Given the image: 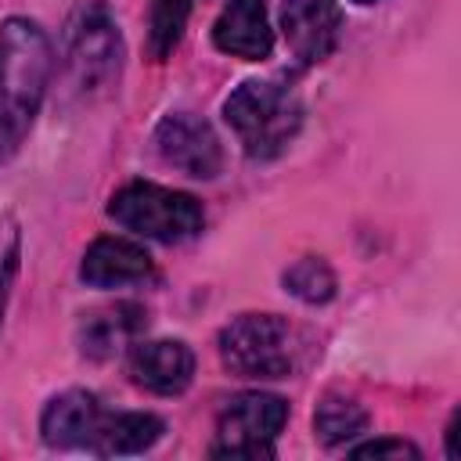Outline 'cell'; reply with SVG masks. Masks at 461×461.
I'll return each instance as SVG.
<instances>
[{
    "mask_svg": "<svg viewBox=\"0 0 461 461\" xmlns=\"http://www.w3.org/2000/svg\"><path fill=\"white\" fill-rule=\"evenodd\" d=\"M50 79V40L29 18L0 25V162L25 140Z\"/></svg>",
    "mask_w": 461,
    "mask_h": 461,
    "instance_id": "cell-1",
    "label": "cell"
},
{
    "mask_svg": "<svg viewBox=\"0 0 461 461\" xmlns=\"http://www.w3.org/2000/svg\"><path fill=\"white\" fill-rule=\"evenodd\" d=\"M223 119L249 158H274L295 140L303 104L295 90L277 79H249L223 101Z\"/></svg>",
    "mask_w": 461,
    "mask_h": 461,
    "instance_id": "cell-2",
    "label": "cell"
},
{
    "mask_svg": "<svg viewBox=\"0 0 461 461\" xmlns=\"http://www.w3.org/2000/svg\"><path fill=\"white\" fill-rule=\"evenodd\" d=\"M295 357V328L277 313H241L220 331V360L238 378H288Z\"/></svg>",
    "mask_w": 461,
    "mask_h": 461,
    "instance_id": "cell-3",
    "label": "cell"
},
{
    "mask_svg": "<svg viewBox=\"0 0 461 461\" xmlns=\"http://www.w3.org/2000/svg\"><path fill=\"white\" fill-rule=\"evenodd\" d=\"M108 216L119 227H126L140 238H155V241H184V238L198 234L205 223L198 198L162 187V184H148V180L119 187L108 202Z\"/></svg>",
    "mask_w": 461,
    "mask_h": 461,
    "instance_id": "cell-4",
    "label": "cell"
},
{
    "mask_svg": "<svg viewBox=\"0 0 461 461\" xmlns=\"http://www.w3.org/2000/svg\"><path fill=\"white\" fill-rule=\"evenodd\" d=\"M68 79L79 94H94L104 90L119 79L122 68V40H119V25L108 14V7L101 0L79 7V14L68 25Z\"/></svg>",
    "mask_w": 461,
    "mask_h": 461,
    "instance_id": "cell-5",
    "label": "cell"
},
{
    "mask_svg": "<svg viewBox=\"0 0 461 461\" xmlns=\"http://www.w3.org/2000/svg\"><path fill=\"white\" fill-rule=\"evenodd\" d=\"M285 421H288V403L281 396L241 393L220 414L212 457H270Z\"/></svg>",
    "mask_w": 461,
    "mask_h": 461,
    "instance_id": "cell-6",
    "label": "cell"
},
{
    "mask_svg": "<svg viewBox=\"0 0 461 461\" xmlns=\"http://www.w3.org/2000/svg\"><path fill=\"white\" fill-rule=\"evenodd\" d=\"M158 155L194 180H212L223 169V148L216 130L194 112H169L155 130Z\"/></svg>",
    "mask_w": 461,
    "mask_h": 461,
    "instance_id": "cell-7",
    "label": "cell"
},
{
    "mask_svg": "<svg viewBox=\"0 0 461 461\" xmlns=\"http://www.w3.org/2000/svg\"><path fill=\"white\" fill-rule=\"evenodd\" d=\"M281 29L292 54L303 65H317L335 50L342 14L335 0H281Z\"/></svg>",
    "mask_w": 461,
    "mask_h": 461,
    "instance_id": "cell-8",
    "label": "cell"
},
{
    "mask_svg": "<svg viewBox=\"0 0 461 461\" xmlns=\"http://www.w3.org/2000/svg\"><path fill=\"white\" fill-rule=\"evenodd\" d=\"M130 375L137 385L158 396H176L194 378V353L176 339L137 342L130 349Z\"/></svg>",
    "mask_w": 461,
    "mask_h": 461,
    "instance_id": "cell-9",
    "label": "cell"
},
{
    "mask_svg": "<svg viewBox=\"0 0 461 461\" xmlns=\"http://www.w3.org/2000/svg\"><path fill=\"white\" fill-rule=\"evenodd\" d=\"M79 277L90 288H122V285H137L144 277H151V256L144 245L130 241V238H115L104 234L97 238L79 263Z\"/></svg>",
    "mask_w": 461,
    "mask_h": 461,
    "instance_id": "cell-10",
    "label": "cell"
},
{
    "mask_svg": "<svg viewBox=\"0 0 461 461\" xmlns=\"http://www.w3.org/2000/svg\"><path fill=\"white\" fill-rule=\"evenodd\" d=\"M212 43L230 58H245V61L267 58L274 47L267 4L263 0H230L212 25Z\"/></svg>",
    "mask_w": 461,
    "mask_h": 461,
    "instance_id": "cell-11",
    "label": "cell"
},
{
    "mask_svg": "<svg viewBox=\"0 0 461 461\" xmlns=\"http://www.w3.org/2000/svg\"><path fill=\"white\" fill-rule=\"evenodd\" d=\"M101 403L94 393L86 389H68L61 396H54L47 407H43V418H40V432H43V443L47 447H58V450H86L97 421H101Z\"/></svg>",
    "mask_w": 461,
    "mask_h": 461,
    "instance_id": "cell-12",
    "label": "cell"
},
{
    "mask_svg": "<svg viewBox=\"0 0 461 461\" xmlns=\"http://www.w3.org/2000/svg\"><path fill=\"white\" fill-rule=\"evenodd\" d=\"M162 436V421L144 411H122V414H101L86 450L112 457V454H140L155 447Z\"/></svg>",
    "mask_w": 461,
    "mask_h": 461,
    "instance_id": "cell-13",
    "label": "cell"
},
{
    "mask_svg": "<svg viewBox=\"0 0 461 461\" xmlns=\"http://www.w3.org/2000/svg\"><path fill=\"white\" fill-rule=\"evenodd\" d=\"M137 328H140L137 306H115V310L90 313L83 321V353L86 357H112Z\"/></svg>",
    "mask_w": 461,
    "mask_h": 461,
    "instance_id": "cell-14",
    "label": "cell"
},
{
    "mask_svg": "<svg viewBox=\"0 0 461 461\" xmlns=\"http://www.w3.org/2000/svg\"><path fill=\"white\" fill-rule=\"evenodd\" d=\"M313 429L321 436V443L328 447H339V443H349L357 439L364 429H367V411L349 400V396H339V393H328L317 411H313Z\"/></svg>",
    "mask_w": 461,
    "mask_h": 461,
    "instance_id": "cell-15",
    "label": "cell"
},
{
    "mask_svg": "<svg viewBox=\"0 0 461 461\" xmlns=\"http://www.w3.org/2000/svg\"><path fill=\"white\" fill-rule=\"evenodd\" d=\"M191 14V0H151V18H148V58L166 61L173 47L184 36Z\"/></svg>",
    "mask_w": 461,
    "mask_h": 461,
    "instance_id": "cell-16",
    "label": "cell"
},
{
    "mask_svg": "<svg viewBox=\"0 0 461 461\" xmlns=\"http://www.w3.org/2000/svg\"><path fill=\"white\" fill-rule=\"evenodd\" d=\"M285 288L295 295V299H303V303H328L331 295H335V274H331V267L324 263V259H317V256H303V259H295L288 270H285Z\"/></svg>",
    "mask_w": 461,
    "mask_h": 461,
    "instance_id": "cell-17",
    "label": "cell"
},
{
    "mask_svg": "<svg viewBox=\"0 0 461 461\" xmlns=\"http://www.w3.org/2000/svg\"><path fill=\"white\" fill-rule=\"evenodd\" d=\"M18 227L14 220H0V317H4V306H7V295H11V285H14V274H18Z\"/></svg>",
    "mask_w": 461,
    "mask_h": 461,
    "instance_id": "cell-18",
    "label": "cell"
},
{
    "mask_svg": "<svg viewBox=\"0 0 461 461\" xmlns=\"http://www.w3.org/2000/svg\"><path fill=\"white\" fill-rule=\"evenodd\" d=\"M353 457H421V450L407 439H371L353 447Z\"/></svg>",
    "mask_w": 461,
    "mask_h": 461,
    "instance_id": "cell-19",
    "label": "cell"
},
{
    "mask_svg": "<svg viewBox=\"0 0 461 461\" xmlns=\"http://www.w3.org/2000/svg\"><path fill=\"white\" fill-rule=\"evenodd\" d=\"M357 4H371V0H357Z\"/></svg>",
    "mask_w": 461,
    "mask_h": 461,
    "instance_id": "cell-20",
    "label": "cell"
}]
</instances>
